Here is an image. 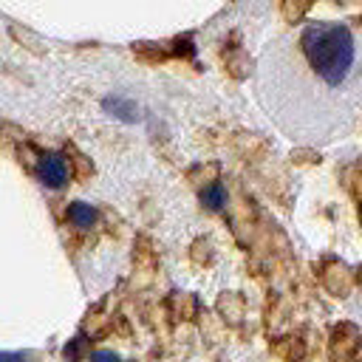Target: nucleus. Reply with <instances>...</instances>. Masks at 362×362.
Returning <instances> with one entry per match:
<instances>
[{"label":"nucleus","instance_id":"39448f33","mask_svg":"<svg viewBox=\"0 0 362 362\" xmlns=\"http://www.w3.org/2000/svg\"><path fill=\"white\" fill-rule=\"evenodd\" d=\"M90 362H122V359H119V354H113V351H93Z\"/></svg>","mask_w":362,"mask_h":362},{"label":"nucleus","instance_id":"f03ea898","mask_svg":"<svg viewBox=\"0 0 362 362\" xmlns=\"http://www.w3.org/2000/svg\"><path fill=\"white\" fill-rule=\"evenodd\" d=\"M37 173H40V181L51 189H59L68 181V164L59 153H42L37 158Z\"/></svg>","mask_w":362,"mask_h":362},{"label":"nucleus","instance_id":"f257e3e1","mask_svg":"<svg viewBox=\"0 0 362 362\" xmlns=\"http://www.w3.org/2000/svg\"><path fill=\"white\" fill-rule=\"evenodd\" d=\"M269 122L300 147H325L362 124V28L305 20L274 37L255 71Z\"/></svg>","mask_w":362,"mask_h":362},{"label":"nucleus","instance_id":"7ed1b4c3","mask_svg":"<svg viewBox=\"0 0 362 362\" xmlns=\"http://www.w3.org/2000/svg\"><path fill=\"white\" fill-rule=\"evenodd\" d=\"M68 221H71L74 226H79V229H88V226L96 223V209H93L90 204L74 201V204L68 206Z\"/></svg>","mask_w":362,"mask_h":362},{"label":"nucleus","instance_id":"20e7f679","mask_svg":"<svg viewBox=\"0 0 362 362\" xmlns=\"http://www.w3.org/2000/svg\"><path fill=\"white\" fill-rule=\"evenodd\" d=\"M201 198H204V204H206L209 209H221V206H223V201H226V195H223V187H221V184L206 187Z\"/></svg>","mask_w":362,"mask_h":362},{"label":"nucleus","instance_id":"423d86ee","mask_svg":"<svg viewBox=\"0 0 362 362\" xmlns=\"http://www.w3.org/2000/svg\"><path fill=\"white\" fill-rule=\"evenodd\" d=\"M0 362H28L23 351H0Z\"/></svg>","mask_w":362,"mask_h":362}]
</instances>
